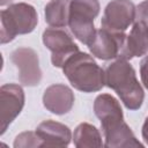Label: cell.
Here are the masks:
<instances>
[{
	"instance_id": "6da1fadb",
	"label": "cell",
	"mask_w": 148,
	"mask_h": 148,
	"mask_svg": "<svg viewBox=\"0 0 148 148\" xmlns=\"http://www.w3.org/2000/svg\"><path fill=\"white\" fill-rule=\"evenodd\" d=\"M94 111L101 120L105 147H124L133 139V132L124 121L119 102L109 94L98 95L94 102Z\"/></svg>"
},
{
	"instance_id": "7a4b0ae2",
	"label": "cell",
	"mask_w": 148,
	"mask_h": 148,
	"mask_svg": "<svg viewBox=\"0 0 148 148\" xmlns=\"http://www.w3.org/2000/svg\"><path fill=\"white\" fill-rule=\"evenodd\" d=\"M104 73L105 84L117 92L127 109L141 108L145 98L143 89L136 80L134 68L126 59L118 58L105 68Z\"/></svg>"
},
{
	"instance_id": "3957f363",
	"label": "cell",
	"mask_w": 148,
	"mask_h": 148,
	"mask_svg": "<svg viewBox=\"0 0 148 148\" xmlns=\"http://www.w3.org/2000/svg\"><path fill=\"white\" fill-rule=\"evenodd\" d=\"M64 74L71 84L83 92L101 90L105 84V73L87 53L76 52L62 66Z\"/></svg>"
},
{
	"instance_id": "277c9868",
	"label": "cell",
	"mask_w": 148,
	"mask_h": 148,
	"mask_svg": "<svg viewBox=\"0 0 148 148\" xmlns=\"http://www.w3.org/2000/svg\"><path fill=\"white\" fill-rule=\"evenodd\" d=\"M1 20V44L12 42L17 35L31 32L37 23L38 16L35 8L28 3H13L8 8L2 9Z\"/></svg>"
},
{
	"instance_id": "5b68a950",
	"label": "cell",
	"mask_w": 148,
	"mask_h": 148,
	"mask_svg": "<svg viewBox=\"0 0 148 148\" xmlns=\"http://www.w3.org/2000/svg\"><path fill=\"white\" fill-rule=\"evenodd\" d=\"M98 13L97 0H71L68 25L73 35L86 45H89L96 35L94 20Z\"/></svg>"
},
{
	"instance_id": "8992f818",
	"label": "cell",
	"mask_w": 148,
	"mask_h": 148,
	"mask_svg": "<svg viewBox=\"0 0 148 148\" xmlns=\"http://www.w3.org/2000/svg\"><path fill=\"white\" fill-rule=\"evenodd\" d=\"M43 43L52 52L51 61L54 67L62 68L66 60L79 52V47L72 37L59 28H47L43 32Z\"/></svg>"
},
{
	"instance_id": "52a82bcc",
	"label": "cell",
	"mask_w": 148,
	"mask_h": 148,
	"mask_svg": "<svg viewBox=\"0 0 148 148\" xmlns=\"http://www.w3.org/2000/svg\"><path fill=\"white\" fill-rule=\"evenodd\" d=\"M135 6L130 0H112L105 7L101 24L113 32H124L135 21Z\"/></svg>"
},
{
	"instance_id": "ba28073f",
	"label": "cell",
	"mask_w": 148,
	"mask_h": 148,
	"mask_svg": "<svg viewBox=\"0 0 148 148\" xmlns=\"http://www.w3.org/2000/svg\"><path fill=\"white\" fill-rule=\"evenodd\" d=\"M24 106V91L14 83L0 88V133L3 134L9 124L20 114Z\"/></svg>"
},
{
	"instance_id": "9c48e42d",
	"label": "cell",
	"mask_w": 148,
	"mask_h": 148,
	"mask_svg": "<svg viewBox=\"0 0 148 148\" xmlns=\"http://www.w3.org/2000/svg\"><path fill=\"white\" fill-rule=\"evenodd\" d=\"M10 60L18 69V81L23 86L35 87L42 80L38 54L30 47H18L10 54Z\"/></svg>"
},
{
	"instance_id": "30bf717a",
	"label": "cell",
	"mask_w": 148,
	"mask_h": 148,
	"mask_svg": "<svg viewBox=\"0 0 148 148\" xmlns=\"http://www.w3.org/2000/svg\"><path fill=\"white\" fill-rule=\"evenodd\" d=\"M125 38L126 36L124 32H113L101 28L99 30H96V35L88 47L92 56L97 57L98 59L109 60L119 58Z\"/></svg>"
},
{
	"instance_id": "8fae6325",
	"label": "cell",
	"mask_w": 148,
	"mask_h": 148,
	"mask_svg": "<svg viewBox=\"0 0 148 148\" xmlns=\"http://www.w3.org/2000/svg\"><path fill=\"white\" fill-rule=\"evenodd\" d=\"M44 106L52 113L65 114L74 104V94L65 84H52L43 95Z\"/></svg>"
},
{
	"instance_id": "7c38bea8",
	"label": "cell",
	"mask_w": 148,
	"mask_h": 148,
	"mask_svg": "<svg viewBox=\"0 0 148 148\" xmlns=\"http://www.w3.org/2000/svg\"><path fill=\"white\" fill-rule=\"evenodd\" d=\"M36 133L42 141V147H66L72 139L69 128L53 120L40 123L36 128Z\"/></svg>"
},
{
	"instance_id": "4fadbf2b",
	"label": "cell",
	"mask_w": 148,
	"mask_h": 148,
	"mask_svg": "<svg viewBox=\"0 0 148 148\" xmlns=\"http://www.w3.org/2000/svg\"><path fill=\"white\" fill-rule=\"evenodd\" d=\"M148 52V25L143 22L135 21L131 32L126 36L124 46L119 58L132 59L133 57H141Z\"/></svg>"
},
{
	"instance_id": "5bb4252c",
	"label": "cell",
	"mask_w": 148,
	"mask_h": 148,
	"mask_svg": "<svg viewBox=\"0 0 148 148\" xmlns=\"http://www.w3.org/2000/svg\"><path fill=\"white\" fill-rule=\"evenodd\" d=\"M71 0H51L45 6V22L53 28H64L68 24Z\"/></svg>"
},
{
	"instance_id": "9a60e30c",
	"label": "cell",
	"mask_w": 148,
	"mask_h": 148,
	"mask_svg": "<svg viewBox=\"0 0 148 148\" xmlns=\"http://www.w3.org/2000/svg\"><path fill=\"white\" fill-rule=\"evenodd\" d=\"M73 139L74 145L77 148H92L103 146L98 130L88 123H82L75 128Z\"/></svg>"
},
{
	"instance_id": "2e32d148",
	"label": "cell",
	"mask_w": 148,
	"mask_h": 148,
	"mask_svg": "<svg viewBox=\"0 0 148 148\" xmlns=\"http://www.w3.org/2000/svg\"><path fill=\"white\" fill-rule=\"evenodd\" d=\"M14 147H42V141L36 132H23L15 138Z\"/></svg>"
},
{
	"instance_id": "e0dca14e",
	"label": "cell",
	"mask_w": 148,
	"mask_h": 148,
	"mask_svg": "<svg viewBox=\"0 0 148 148\" xmlns=\"http://www.w3.org/2000/svg\"><path fill=\"white\" fill-rule=\"evenodd\" d=\"M135 21L143 22L148 25V0L142 1L135 9Z\"/></svg>"
},
{
	"instance_id": "ac0fdd59",
	"label": "cell",
	"mask_w": 148,
	"mask_h": 148,
	"mask_svg": "<svg viewBox=\"0 0 148 148\" xmlns=\"http://www.w3.org/2000/svg\"><path fill=\"white\" fill-rule=\"evenodd\" d=\"M140 75L143 86L148 89V54L140 62Z\"/></svg>"
},
{
	"instance_id": "d6986e66",
	"label": "cell",
	"mask_w": 148,
	"mask_h": 148,
	"mask_svg": "<svg viewBox=\"0 0 148 148\" xmlns=\"http://www.w3.org/2000/svg\"><path fill=\"white\" fill-rule=\"evenodd\" d=\"M142 138L146 141V143L148 145V117L146 118L143 126H142Z\"/></svg>"
}]
</instances>
